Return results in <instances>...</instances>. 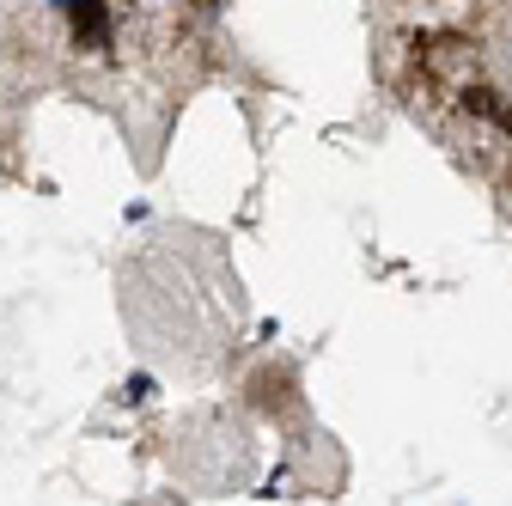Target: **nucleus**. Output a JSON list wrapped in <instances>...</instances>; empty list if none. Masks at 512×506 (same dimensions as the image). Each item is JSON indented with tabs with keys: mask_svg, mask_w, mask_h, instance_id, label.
I'll return each instance as SVG.
<instances>
[{
	"mask_svg": "<svg viewBox=\"0 0 512 506\" xmlns=\"http://www.w3.org/2000/svg\"><path fill=\"white\" fill-rule=\"evenodd\" d=\"M74 19V31H86V43H104V13H98V0H61Z\"/></svg>",
	"mask_w": 512,
	"mask_h": 506,
	"instance_id": "f257e3e1",
	"label": "nucleus"
}]
</instances>
